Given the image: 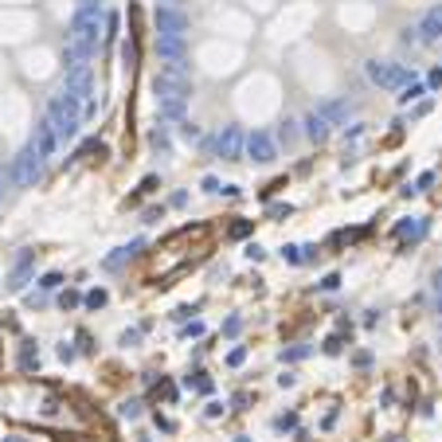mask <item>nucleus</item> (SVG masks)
Wrapping results in <instances>:
<instances>
[{
  "label": "nucleus",
  "mask_w": 442,
  "mask_h": 442,
  "mask_svg": "<svg viewBox=\"0 0 442 442\" xmlns=\"http://www.w3.org/2000/svg\"><path fill=\"white\" fill-rule=\"evenodd\" d=\"M82 302H87L90 309H102V305H106V290H90V294L82 297Z\"/></svg>",
  "instance_id": "obj_15"
},
{
  "label": "nucleus",
  "mask_w": 442,
  "mask_h": 442,
  "mask_svg": "<svg viewBox=\"0 0 442 442\" xmlns=\"http://www.w3.org/2000/svg\"><path fill=\"white\" fill-rule=\"evenodd\" d=\"M82 4H98V0H82Z\"/></svg>",
  "instance_id": "obj_25"
},
{
  "label": "nucleus",
  "mask_w": 442,
  "mask_h": 442,
  "mask_svg": "<svg viewBox=\"0 0 442 442\" xmlns=\"http://www.w3.org/2000/svg\"><path fill=\"white\" fill-rule=\"evenodd\" d=\"M239 442H246V439H239Z\"/></svg>",
  "instance_id": "obj_26"
},
{
  "label": "nucleus",
  "mask_w": 442,
  "mask_h": 442,
  "mask_svg": "<svg viewBox=\"0 0 442 442\" xmlns=\"http://www.w3.org/2000/svg\"><path fill=\"white\" fill-rule=\"evenodd\" d=\"M431 184H434V172H422V177L415 180V188H407V192H427Z\"/></svg>",
  "instance_id": "obj_17"
},
{
  "label": "nucleus",
  "mask_w": 442,
  "mask_h": 442,
  "mask_svg": "<svg viewBox=\"0 0 442 442\" xmlns=\"http://www.w3.org/2000/svg\"><path fill=\"white\" fill-rule=\"evenodd\" d=\"M427 87H431V90L442 87V71H431V75H427Z\"/></svg>",
  "instance_id": "obj_20"
},
{
  "label": "nucleus",
  "mask_w": 442,
  "mask_h": 442,
  "mask_svg": "<svg viewBox=\"0 0 442 442\" xmlns=\"http://www.w3.org/2000/svg\"><path fill=\"white\" fill-rule=\"evenodd\" d=\"M317 114H321L329 126H344V121H348V114H353V102H344V98L321 102V106H317Z\"/></svg>",
  "instance_id": "obj_12"
},
{
  "label": "nucleus",
  "mask_w": 442,
  "mask_h": 442,
  "mask_svg": "<svg viewBox=\"0 0 442 442\" xmlns=\"http://www.w3.org/2000/svg\"><path fill=\"white\" fill-rule=\"evenodd\" d=\"M168 4H177V8H180V4H184V0H168Z\"/></svg>",
  "instance_id": "obj_24"
},
{
  "label": "nucleus",
  "mask_w": 442,
  "mask_h": 442,
  "mask_svg": "<svg viewBox=\"0 0 442 442\" xmlns=\"http://www.w3.org/2000/svg\"><path fill=\"white\" fill-rule=\"evenodd\" d=\"M204 192H223V184L216 177H204Z\"/></svg>",
  "instance_id": "obj_19"
},
{
  "label": "nucleus",
  "mask_w": 442,
  "mask_h": 442,
  "mask_svg": "<svg viewBox=\"0 0 442 442\" xmlns=\"http://www.w3.org/2000/svg\"><path fill=\"white\" fill-rule=\"evenodd\" d=\"M427 94V87H419V82H407L403 87V94H399V102H415V98H422Z\"/></svg>",
  "instance_id": "obj_14"
},
{
  "label": "nucleus",
  "mask_w": 442,
  "mask_h": 442,
  "mask_svg": "<svg viewBox=\"0 0 442 442\" xmlns=\"http://www.w3.org/2000/svg\"><path fill=\"white\" fill-rule=\"evenodd\" d=\"M246 157L258 161V165H270L278 157V145L274 138L266 133V129H255V133H246Z\"/></svg>",
  "instance_id": "obj_7"
},
{
  "label": "nucleus",
  "mask_w": 442,
  "mask_h": 442,
  "mask_svg": "<svg viewBox=\"0 0 442 442\" xmlns=\"http://www.w3.org/2000/svg\"><path fill=\"white\" fill-rule=\"evenodd\" d=\"M161 63H184V36H157Z\"/></svg>",
  "instance_id": "obj_11"
},
{
  "label": "nucleus",
  "mask_w": 442,
  "mask_h": 442,
  "mask_svg": "<svg viewBox=\"0 0 442 442\" xmlns=\"http://www.w3.org/2000/svg\"><path fill=\"white\" fill-rule=\"evenodd\" d=\"M415 40H422V43L442 40V4H439V8H431V12H427V16L419 20V28H415Z\"/></svg>",
  "instance_id": "obj_10"
},
{
  "label": "nucleus",
  "mask_w": 442,
  "mask_h": 442,
  "mask_svg": "<svg viewBox=\"0 0 442 442\" xmlns=\"http://www.w3.org/2000/svg\"><path fill=\"white\" fill-rule=\"evenodd\" d=\"M102 40V12L98 4H82L71 20V36H67V59L71 63H90V55L98 51Z\"/></svg>",
  "instance_id": "obj_1"
},
{
  "label": "nucleus",
  "mask_w": 442,
  "mask_h": 442,
  "mask_svg": "<svg viewBox=\"0 0 442 442\" xmlns=\"http://www.w3.org/2000/svg\"><path fill=\"white\" fill-rule=\"evenodd\" d=\"M282 255H286V258H290V263H302V246H286Z\"/></svg>",
  "instance_id": "obj_21"
},
{
  "label": "nucleus",
  "mask_w": 442,
  "mask_h": 442,
  "mask_svg": "<svg viewBox=\"0 0 442 442\" xmlns=\"http://www.w3.org/2000/svg\"><path fill=\"white\" fill-rule=\"evenodd\" d=\"M153 20H157V36H184L188 31V16L177 4H161Z\"/></svg>",
  "instance_id": "obj_8"
},
{
  "label": "nucleus",
  "mask_w": 442,
  "mask_h": 442,
  "mask_svg": "<svg viewBox=\"0 0 442 442\" xmlns=\"http://www.w3.org/2000/svg\"><path fill=\"white\" fill-rule=\"evenodd\" d=\"M31 145H36V153H40L43 161L55 157V149H59V133H55V126H51L47 118L36 126V133H31Z\"/></svg>",
  "instance_id": "obj_9"
},
{
  "label": "nucleus",
  "mask_w": 442,
  "mask_h": 442,
  "mask_svg": "<svg viewBox=\"0 0 442 442\" xmlns=\"http://www.w3.org/2000/svg\"><path fill=\"white\" fill-rule=\"evenodd\" d=\"M364 75H368V82L380 90H403L411 79V71L403 67V63H380V59H368L364 63Z\"/></svg>",
  "instance_id": "obj_3"
},
{
  "label": "nucleus",
  "mask_w": 442,
  "mask_h": 442,
  "mask_svg": "<svg viewBox=\"0 0 442 442\" xmlns=\"http://www.w3.org/2000/svg\"><path fill=\"white\" fill-rule=\"evenodd\" d=\"M63 94H71L75 102H87V106H90V94H94V75H90V63H71V67H67V79H63Z\"/></svg>",
  "instance_id": "obj_4"
},
{
  "label": "nucleus",
  "mask_w": 442,
  "mask_h": 442,
  "mask_svg": "<svg viewBox=\"0 0 442 442\" xmlns=\"http://www.w3.org/2000/svg\"><path fill=\"white\" fill-rule=\"evenodd\" d=\"M231 364H243L246 360V348H231V356H227Z\"/></svg>",
  "instance_id": "obj_22"
},
{
  "label": "nucleus",
  "mask_w": 442,
  "mask_h": 442,
  "mask_svg": "<svg viewBox=\"0 0 442 442\" xmlns=\"http://www.w3.org/2000/svg\"><path fill=\"white\" fill-rule=\"evenodd\" d=\"M329 133H333V126H329L321 114H309V118H305V138L309 141H325Z\"/></svg>",
  "instance_id": "obj_13"
},
{
  "label": "nucleus",
  "mask_w": 442,
  "mask_h": 442,
  "mask_svg": "<svg viewBox=\"0 0 442 442\" xmlns=\"http://www.w3.org/2000/svg\"><path fill=\"white\" fill-rule=\"evenodd\" d=\"M243 153H246V133L239 126H223V133L216 138V157L243 161Z\"/></svg>",
  "instance_id": "obj_6"
},
{
  "label": "nucleus",
  "mask_w": 442,
  "mask_h": 442,
  "mask_svg": "<svg viewBox=\"0 0 442 442\" xmlns=\"http://www.w3.org/2000/svg\"><path fill=\"white\" fill-rule=\"evenodd\" d=\"M40 172H43V157L36 153V145H28L20 157L12 161V180H16L20 188H31L36 180H40Z\"/></svg>",
  "instance_id": "obj_5"
},
{
  "label": "nucleus",
  "mask_w": 442,
  "mask_h": 442,
  "mask_svg": "<svg viewBox=\"0 0 442 442\" xmlns=\"http://www.w3.org/2000/svg\"><path fill=\"white\" fill-rule=\"evenodd\" d=\"M431 294H434V309H439V317H442V270L434 274V282H431Z\"/></svg>",
  "instance_id": "obj_16"
},
{
  "label": "nucleus",
  "mask_w": 442,
  "mask_h": 442,
  "mask_svg": "<svg viewBox=\"0 0 442 442\" xmlns=\"http://www.w3.org/2000/svg\"><path fill=\"white\" fill-rule=\"evenodd\" d=\"M79 106L82 102H75L71 94H59V98L47 102V121L55 126L59 141H71L75 133H79Z\"/></svg>",
  "instance_id": "obj_2"
},
{
  "label": "nucleus",
  "mask_w": 442,
  "mask_h": 442,
  "mask_svg": "<svg viewBox=\"0 0 442 442\" xmlns=\"http://www.w3.org/2000/svg\"><path fill=\"white\" fill-rule=\"evenodd\" d=\"M59 282H63L59 274H47V278H43V290H55V286H59Z\"/></svg>",
  "instance_id": "obj_23"
},
{
  "label": "nucleus",
  "mask_w": 442,
  "mask_h": 442,
  "mask_svg": "<svg viewBox=\"0 0 442 442\" xmlns=\"http://www.w3.org/2000/svg\"><path fill=\"white\" fill-rule=\"evenodd\" d=\"M138 411H141V403H133V399L121 403V415H126V419H138Z\"/></svg>",
  "instance_id": "obj_18"
}]
</instances>
